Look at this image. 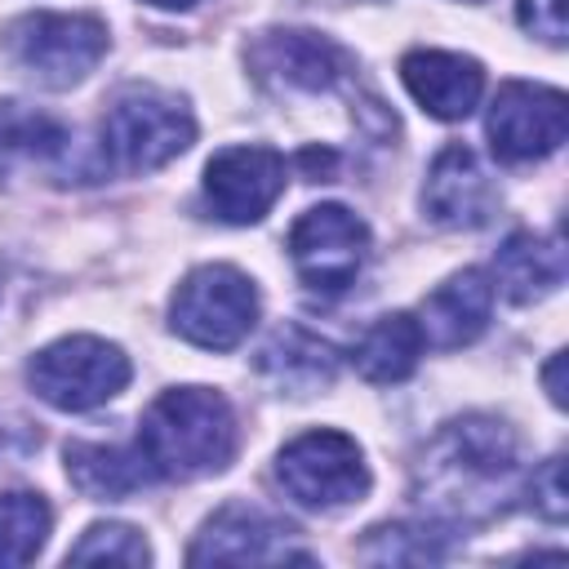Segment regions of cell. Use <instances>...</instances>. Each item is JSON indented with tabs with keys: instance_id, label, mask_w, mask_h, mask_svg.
I'll return each mask as SVG.
<instances>
[{
	"instance_id": "1",
	"label": "cell",
	"mask_w": 569,
	"mask_h": 569,
	"mask_svg": "<svg viewBox=\"0 0 569 569\" xmlns=\"http://www.w3.org/2000/svg\"><path fill=\"white\" fill-rule=\"evenodd\" d=\"M516 480V436L507 422L471 413L445 422L413 467V493L431 516L489 520Z\"/></svg>"
},
{
	"instance_id": "2",
	"label": "cell",
	"mask_w": 569,
	"mask_h": 569,
	"mask_svg": "<svg viewBox=\"0 0 569 569\" xmlns=\"http://www.w3.org/2000/svg\"><path fill=\"white\" fill-rule=\"evenodd\" d=\"M138 449L151 476L196 480L222 471L236 453V413L213 387H173L151 400L138 427Z\"/></svg>"
},
{
	"instance_id": "3",
	"label": "cell",
	"mask_w": 569,
	"mask_h": 569,
	"mask_svg": "<svg viewBox=\"0 0 569 569\" xmlns=\"http://www.w3.org/2000/svg\"><path fill=\"white\" fill-rule=\"evenodd\" d=\"M196 138V120L182 98L160 89H124L102 116V160L120 173H151L182 156Z\"/></svg>"
},
{
	"instance_id": "4",
	"label": "cell",
	"mask_w": 569,
	"mask_h": 569,
	"mask_svg": "<svg viewBox=\"0 0 569 569\" xmlns=\"http://www.w3.org/2000/svg\"><path fill=\"white\" fill-rule=\"evenodd\" d=\"M4 53L44 89H71L107 53V27L93 13L36 9L4 27Z\"/></svg>"
},
{
	"instance_id": "5",
	"label": "cell",
	"mask_w": 569,
	"mask_h": 569,
	"mask_svg": "<svg viewBox=\"0 0 569 569\" xmlns=\"http://www.w3.org/2000/svg\"><path fill=\"white\" fill-rule=\"evenodd\" d=\"M129 356L116 342L89 338V333H71L49 342L44 351L31 356L27 365V382L31 391L67 413H84L107 405L111 396H120L129 387Z\"/></svg>"
},
{
	"instance_id": "6",
	"label": "cell",
	"mask_w": 569,
	"mask_h": 569,
	"mask_svg": "<svg viewBox=\"0 0 569 569\" xmlns=\"http://www.w3.org/2000/svg\"><path fill=\"white\" fill-rule=\"evenodd\" d=\"M258 320V289L244 271L213 262V267H196L173 302H169V325L178 338L204 347V351H231L249 338Z\"/></svg>"
},
{
	"instance_id": "7",
	"label": "cell",
	"mask_w": 569,
	"mask_h": 569,
	"mask_svg": "<svg viewBox=\"0 0 569 569\" xmlns=\"http://www.w3.org/2000/svg\"><path fill=\"white\" fill-rule=\"evenodd\" d=\"M276 476L284 493L311 511H333L369 493V467L360 445L329 427L302 431L298 440H289L276 458Z\"/></svg>"
},
{
	"instance_id": "8",
	"label": "cell",
	"mask_w": 569,
	"mask_h": 569,
	"mask_svg": "<svg viewBox=\"0 0 569 569\" xmlns=\"http://www.w3.org/2000/svg\"><path fill=\"white\" fill-rule=\"evenodd\" d=\"M369 253V227L347 204H316L289 227V258L307 289L342 293Z\"/></svg>"
},
{
	"instance_id": "9",
	"label": "cell",
	"mask_w": 569,
	"mask_h": 569,
	"mask_svg": "<svg viewBox=\"0 0 569 569\" xmlns=\"http://www.w3.org/2000/svg\"><path fill=\"white\" fill-rule=\"evenodd\" d=\"M485 129H489V147L498 160H507V164L542 160L565 142V129H569L565 93L551 84L507 80L489 107Z\"/></svg>"
},
{
	"instance_id": "10",
	"label": "cell",
	"mask_w": 569,
	"mask_h": 569,
	"mask_svg": "<svg viewBox=\"0 0 569 569\" xmlns=\"http://www.w3.org/2000/svg\"><path fill=\"white\" fill-rule=\"evenodd\" d=\"M191 565H284V560H311L302 547H293V525L267 516L249 502H227L204 520L196 533Z\"/></svg>"
},
{
	"instance_id": "11",
	"label": "cell",
	"mask_w": 569,
	"mask_h": 569,
	"mask_svg": "<svg viewBox=\"0 0 569 569\" xmlns=\"http://www.w3.org/2000/svg\"><path fill=\"white\" fill-rule=\"evenodd\" d=\"M284 191V156L271 147H227L204 164V200L231 227L258 222Z\"/></svg>"
},
{
	"instance_id": "12",
	"label": "cell",
	"mask_w": 569,
	"mask_h": 569,
	"mask_svg": "<svg viewBox=\"0 0 569 569\" xmlns=\"http://www.w3.org/2000/svg\"><path fill=\"white\" fill-rule=\"evenodd\" d=\"M249 67L262 80L320 93V89H333L347 76L351 58H347L342 44H333L320 31H262L249 44Z\"/></svg>"
},
{
	"instance_id": "13",
	"label": "cell",
	"mask_w": 569,
	"mask_h": 569,
	"mask_svg": "<svg viewBox=\"0 0 569 569\" xmlns=\"http://www.w3.org/2000/svg\"><path fill=\"white\" fill-rule=\"evenodd\" d=\"M400 80L413 102L436 120H462L476 111L485 93V71L476 58L445 53V49H413L400 58Z\"/></svg>"
},
{
	"instance_id": "14",
	"label": "cell",
	"mask_w": 569,
	"mask_h": 569,
	"mask_svg": "<svg viewBox=\"0 0 569 569\" xmlns=\"http://www.w3.org/2000/svg\"><path fill=\"white\" fill-rule=\"evenodd\" d=\"M422 209L440 227H485L493 218V209H498V196H493L480 160L467 147L453 142L427 169Z\"/></svg>"
},
{
	"instance_id": "15",
	"label": "cell",
	"mask_w": 569,
	"mask_h": 569,
	"mask_svg": "<svg viewBox=\"0 0 569 569\" xmlns=\"http://www.w3.org/2000/svg\"><path fill=\"white\" fill-rule=\"evenodd\" d=\"M489 307H493V284L485 271H458L445 284H436L422 298V338L431 347H467L485 333L489 325Z\"/></svg>"
},
{
	"instance_id": "16",
	"label": "cell",
	"mask_w": 569,
	"mask_h": 569,
	"mask_svg": "<svg viewBox=\"0 0 569 569\" xmlns=\"http://www.w3.org/2000/svg\"><path fill=\"white\" fill-rule=\"evenodd\" d=\"M493 280H498L507 302L547 298L565 280V249H560V240L556 236L551 240L547 236H529V231L507 236V244L493 258Z\"/></svg>"
},
{
	"instance_id": "17",
	"label": "cell",
	"mask_w": 569,
	"mask_h": 569,
	"mask_svg": "<svg viewBox=\"0 0 569 569\" xmlns=\"http://www.w3.org/2000/svg\"><path fill=\"white\" fill-rule=\"evenodd\" d=\"M427 338L409 311H391L365 329V338L351 351V365L365 382H405L418 369Z\"/></svg>"
},
{
	"instance_id": "18",
	"label": "cell",
	"mask_w": 569,
	"mask_h": 569,
	"mask_svg": "<svg viewBox=\"0 0 569 569\" xmlns=\"http://www.w3.org/2000/svg\"><path fill=\"white\" fill-rule=\"evenodd\" d=\"M258 369H262L276 387L293 391V396H311V391H320V387L333 382L338 356H333V347L320 342L316 333L289 325V329H280V333L262 347Z\"/></svg>"
},
{
	"instance_id": "19",
	"label": "cell",
	"mask_w": 569,
	"mask_h": 569,
	"mask_svg": "<svg viewBox=\"0 0 569 569\" xmlns=\"http://www.w3.org/2000/svg\"><path fill=\"white\" fill-rule=\"evenodd\" d=\"M67 476L84 498H124L151 480V467H147L142 449L129 453L116 445L76 440V445H67Z\"/></svg>"
},
{
	"instance_id": "20",
	"label": "cell",
	"mask_w": 569,
	"mask_h": 569,
	"mask_svg": "<svg viewBox=\"0 0 569 569\" xmlns=\"http://www.w3.org/2000/svg\"><path fill=\"white\" fill-rule=\"evenodd\" d=\"M53 511L40 493H0V565H31L49 538Z\"/></svg>"
},
{
	"instance_id": "21",
	"label": "cell",
	"mask_w": 569,
	"mask_h": 569,
	"mask_svg": "<svg viewBox=\"0 0 569 569\" xmlns=\"http://www.w3.org/2000/svg\"><path fill=\"white\" fill-rule=\"evenodd\" d=\"M67 129L40 111H27L18 102H0V164L13 156H31V160H49L58 151H67Z\"/></svg>"
},
{
	"instance_id": "22",
	"label": "cell",
	"mask_w": 569,
	"mask_h": 569,
	"mask_svg": "<svg viewBox=\"0 0 569 569\" xmlns=\"http://www.w3.org/2000/svg\"><path fill=\"white\" fill-rule=\"evenodd\" d=\"M440 556H445V538L418 525H378L360 542V560H378V565H427Z\"/></svg>"
},
{
	"instance_id": "23",
	"label": "cell",
	"mask_w": 569,
	"mask_h": 569,
	"mask_svg": "<svg viewBox=\"0 0 569 569\" xmlns=\"http://www.w3.org/2000/svg\"><path fill=\"white\" fill-rule=\"evenodd\" d=\"M147 560H151V551L133 525H89L84 538L67 551V565H133V569H142Z\"/></svg>"
},
{
	"instance_id": "24",
	"label": "cell",
	"mask_w": 569,
	"mask_h": 569,
	"mask_svg": "<svg viewBox=\"0 0 569 569\" xmlns=\"http://www.w3.org/2000/svg\"><path fill=\"white\" fill-rule=\"evenodd\" d=\"M529 498H533V507H538L547 520H565V516H569L565 458H560V453H556V458H547V462L533 471V480H529Z\"/></svg>"
},
{
	"instance_id": "25",
	"label": "cell",
	"mask_w": 569,
	"mask_h": 569,
	"mask_svg": "<svg viewBox=\"0 0 569 569\" xmlns=\"http://www.w3.org/2000/svg\"><path fill=\"white\" fill-rule=\"evenodd\" d=\"M520 27L547 44H565V0H520Z\"/></svg>"
},
{
	"instance_id": "26",
	"label": "cell",
	"mask_w": 569,
	"mask_h": 569,
	"mask_svg": "<svg viewBox=\"0 0 569 569\" xmlns=\"http://www.w3.org/2000/svg\"><path fill=\"white\" fill-rule=\"evenodd\" d=\"M560 369H565V351H556V356L547 360V369H542V378H547V396H551V405H565V378H560Z\"/></svg>"
},
{
	"instance_id": "27",
	"label": "cell",
	"mask_w": 569,
	"mask_h": 569,
	"mask_svg": "<svg viewBox=\"0 0 569 569\" xmlns=\"http://www.w3.org/2000/svg\"><path fill=\"white\" fill-rule=\"evenodd\" d=\"M298 164H302L311 178H320V173H329V169L338 164V156H333V151H320V147H307V151L298 156Z\"/></svg>"
},
{
	"instance_id": "28",
	"label": "cell",
	"mask_w": 569,
	"mask_h": 569,
	"mask_svg": "<svg viewBox=\"0 0 569 569\" xmlns=\"http://www.w3.org/2000/svg\"><path fill=\"white\" fill-rule=\"evenodd\" d=\"M147 4H156V9H191L196 0H147Z\"/></svg>"
}]
</instances>
